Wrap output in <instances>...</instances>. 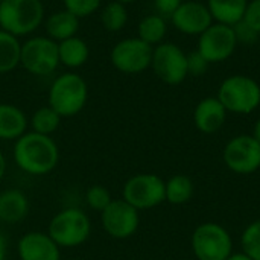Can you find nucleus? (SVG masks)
<instances>
[{
  "mask_svg": "<svg viewBox=\"0 0 260 260\" xmlns=\"http://www.w3.org/2000/svg\"><path fill=\"white\" fill-rule=\"evenodd\" d=\"M248 0H207L215 23L233 26L244 18Z\"/></svg>",
  "mask_w": 260,
  "mask_h": 260,
  "instance_id": "obj_21",
  "label": "nucleus"
},
{
  "mask_svg": "<svg viewBox=\"0 0 260 260\" xmlns=\"http://www.w3.org/2000/svg\"><path fill=\"white\" fill-rule=\"evenodd\" d=\"M5 171H6V160H5V155L0 152V181L5 175Z\"/></svg>",
  "mask_w": 260,
  "mask_h": 260,
  "instance_id": "obj_37",
  "label": "nucleus"
},
{
  "mask_svg": "<svg viewBox=\"0 0 260 260\" xmlns=\"http://www.w3.org/2000/svg\"><path fill=\"white\" fill-rule=\"evenodd\" d=\"M216 98L227 113L250 114L259 108L260 85L247 75H232L221 82Z\"/></svg>",
  "mask_w": 260,
  "mask_h": 260,
  "instance_id": "obj_4",
  "label": "nucleus"
},
{
  "mask_svg": "<svg viewBox=\"0 0 260 260\" xmlns=\"http://www.w3.org/2000/svg\"><path fill=\"white\" fill-rule=\"evenodd\" d=\"M151 67L155 76L168 85H180L189 76L187 53L171 41H163L154 47Z\"/></svg>",
  "mask_w": 260,
  "mask_h": 260,
  "instance_id": "obj_8",
  "label": "nucleus"
},
{
  "mask_svg": "<svg viewBox=\"0 0 260 260\" xmlns=\"http://www.w3.org/2000/svg\"><path fill=\"white\" fill-rule=\"evenodd\" d=\"M193 190H195L193 181L183 174H177L165 183L166 201L174 206H181L189 203L193 197Z\"/></svg>",
  "mask_w": 260,
  "mask_h": 260,
  "instance_id": "obj_24",
  "label": "nucleus"
},
{
  "mask_svg": "<svg viewBox=\"0 0 260 260\" xmlns=\"http://www.w3.org/2000/svg\"><path fill=\"white\" fill-rule=\"evenodd\" d=\"M225 260H253L248 254H245L244 251H241V253H232L229 257Z\"/></svg>",
  "mask_w": 260,
  "mask_h": 260,
  "instance_id": "obj_34",
  "label": "nucleus"
},
{
  "mask_svg": "<svg viewBox=\"0 0 260 260\" xmlns=\"http://www.w3.org/2000/svg\"><path fill=\"white\" fill-rule=\"evenodd\" d=\"M2 2H3V0H0V3H2Z\"/></svg>",
  "mask_w": 260,
  "mask_h": 260,
  "instance_id": "obj_40",
  "label": "nucleus"
},
{
  "mask_svg": "<svg viewBox=\"0 0 260 260\" xmlns=\"http://www.w3.org/2000/svg\"><path fill=\"white\" fill-rule=\"evenodd\" d=\"M242 20L260 34V0H248Z\"/></svg>",
  "mask_w": 260,
  "mask_h": 260,
  "instance_id": "obj_32",
  "label": "nucleus"
},
{
  "mask_svg": "<svg viewBox=\"0 0 260 260\" xmlns=\"http://www.w3.org/2000/svg\"><path fill=\"white\" fill-rule=\"evenodd\" d=\"M20 66L34 76H47L59 66L58 43L47 35L29 37L21 43Z\"/></svg>",
  "mask_w": 260,
  "mask_h": 260,
  "instance_id": "obj_5",
  "label": "nucleus"
},
{
  "mask_svg": "<svg viewBox=\"0 0 260 260\" xmlns=\"http://www.w3.org/2000/svg\"><path fill=\"white\" fill-rule=\"evenodd\" d=\"M116 2H120V3H123V5H129V3H134V2H137V0H116Z\"/></svg>",
  "mask_w": 260,
  "mask_h": 260,
  "instance_id": "obj_38",
  "label": "nucleus"
},
{
  "mask_svg": "<svg viewBox=\"0 0 260 260\" xmlns=\"http://www.w3.org/2000/svg\"><path fill=\"white\" fill-rule=\"evenodd\" d=\"M227 114L229 113L219 99L209 96L197 104L193 111V122L198 131L204 134H213L224 126Z\"/></svg>",
  "mask_w": 260,
  "mask_h": 260,
  "instance_id": "obj_16",
  "label": "nucleus"
},
{
  "mask_svg": "<svg viewBox=\"0 0 260 260\" xmlns=\"http://www.w3.org/2000/svg\"><path fill=\"white\" fill-rule=\"evenodd\" d=\"M123 200L137 210H148L166 201L165 181L155 174H137L123 186Z\"/></svg>",
  "mask_w": 260,
  "mask_h": 260,
  "instance_id": "obj_10",
  "label": "nucleus"
},
{
  "mask_svg": "<svg viewBox=\"0 0 260 260\" xmlns=\"http://www.w3.org/2000/svg\"><path fill=\"white\" fill-rule=\"evenodd\" d=\"M64 9L75 14L78 18L93 15L99 8L102 0H62Z\"/></svg>",
  "mask_w": 260,
  "mask_h": 260,
  "instance_id": "obj_28",
  "label": "nucleus"
},
{
  "mask_svg": "<svg viewBox=\"0 0 260 260\" xmlns=\"http://www.w3.org/2000/svg\"><path fill=\"white\" fill-rule=\"evenodd\" d=\"M259 49H260V38H259Z\"/></svg>",
  "mask_w": 260,
  "mask_h": 260,
  "instance_id": "obj_39",
  "label": "nucleus"
},
{
  "mask_svg": "<svg viewBox=\"0 0 260 260\" xmlns=\"http://www.w3.org/2000/svg\"><path fill=\"white\" fill-rule=\"evenodd\" d=\"M238 41L233 27L222 23H212L198 38V52L210 62L227 61L236 50Z\"/></svg>",
  "mask_w": 260,
  "mask_h": 260,
  "instance_id": "obj_12",
  "label": "nucleus"
},
{
  "mask_svg": "<svg viewBox=\"0 0 260 260\" xmlns=\"http://www.w3.org/2000/svg\"><path fill=\"white\" fill-rule=\"evenodd\" d=\"M27 128L26 114L15 105L0 104V140H17Z\"/></svg>",
  "mask_w": 260,
  "mask_h": 260,
  "instance_id": "obj_18",
  "label": "nucleus"
},
{
  "mask_svg": "<svg viewBox=\"0 0 260 260\" xmlns=\"http://www.w3.org/2000/svg\"><path fill=\"white\" fill-rule=\"evenodd\" d=\"M29 212V201L26 195L17 189L0 193V221L15 224L26 218Z\"/></svg>",
  "mask_w": 260,
  "mask_h": 260,
  "instance_id": "obj_19",
  "label": "nucleus"
},
{
  "mask_svg": "<svg viewBox=\"0 0 260 260\" xmlns=\"http://www.w3.org/2000/svg\"><path fill=\"white\" fill-rule=\"evenodd\" d=\"M5 256H6V239H5V236L0 233V260L6 259Z\"/></svg>",
  "mask_w": 260,
  "mask_h": 260,
  "instance_id": "obj_35",
  "label": "nucleus"
},
{
  "mask_svg": "<svg viewBox=\"0 0 260 260\" xmlns=\"http://www.w3.org/2000/svg\"><path fill=\"white\" fill-rule=\"evenodd\" d=\"M91 224L79 209H66L53 216L49 224V236L58 247L70 248L84 244L90 236Z\"/></svg>",
  "mask_w": 260,
  "mask_h": 260,
  "instance_id": "obj_7",
  "label": "nucleus"
},
{
  "mask_svg": "<svg viewBox=\"0 0 260 260\" xmlns=\"http://www.w3.org/2000/svg\"><path fill=\"white\" fill-rule=\"evenodd\" d=\"M232 27H233V32H235V37H236V41L238 43H242V44H254V43H259L260 34L257 30H254L250 24H247L244 20L238 21Z\"/></svg>",
  "mask_w": 260,
  "mask_h": 260,
  "instance_id": "obj_30",
  "label": "nucleus"
},
{
  "mask_svg": "<svg viewBox=\"0 0 260 260\" xmlns=\"http://www.w3.org/2000/svg\"><path fill=\"white\" fill-rule=\"evenodd\" d=\"M101 23L108 32H119L128 23V11L126 5L120 2H110L101 11Z\"/></svg>",
  "mask_w": 260,
  "mask_h": 260,
  "instance_id": "obj_25",
  "label": "nucleus"
},
{
  "mask_svg": "<svg viewBox=\"0 0 260 260\" xmlns=\"http://www.w3.org/2000/svg\"><path fill=\"white\" fill-rule=\"evenodd\" d=\"M183 0H154V6L158 15L165 18H171L172 14L178 9Z\"/></svg>",
  "mask_w": 260,
  "mask_h": 260,
  "instance_id": "obj_33",
  "label": "nucleus"
},
{
  "mask_svg": "<svg viewBox=\"0 0 260 260\" xmlns=\"http://www.w3.org/2000/svg\"><path fill=\"white\" fill-rule=\"evenodd\" d=\"M88 99V85L85 79L75 73L66 72L53 79L49 88V107L61 117H72L81 113Z\"/></svg>",
  "mask_w": 260,
  "mask_h": 260,
  "instance_id": "obj_3",
  "label": "nucleus"
},
{
  "mask_svg": "<svg viewBox=\"0 0 260 260\" xmlns=\"http://www.w3.org/2000/svg\"><path fill=\"white\" fill-rule=\"evenodd\" d=\"M20 260H59V247L47 233L32 232L18 242Z\"/></svg>",
  "mask_w": 260,
  "mask_h": 260,
  "instance_id": "obj_15",
  "label": "nucleus"
},
{
  "mask_svg": "<svg viewBox=\"0 0 260 260\" xmlns=\"http://www.w3.org/2000/svg\"><path fill=\"white\" fill-rule=\"evenodd\" d=\"M198 2H201V0H198Z\"/></svg>",
  "mask_w": 260,
  "mask_h": 260,
  "instance_id": "obj_43",
  "label": "nucleus"
},
{
  "mask_svg": "<svg viewBox=\"0 0 260 260\" xmlns=\"http://www.w3.org/2000/svg\"><path fill=\"white\" fill-rule=\"evenodd\" d=\"M85 200H87V204L96 212H104L107 209V206L113 201L110 192L104 186H99V184L91 186L87 190Z\"/></svg>",
  "mask_w": 260,
  "mask_h": 260,
  "instance_id": "obj_29",
  "label": "nucleus"
},
{
  "mask_svg": "<svg viewBox=\"0 0 260 260\" xmlns=\"http://www.w3.org/2000/svg\"><path fill=\"white\" fill-rule=\"evenodd\" d=\"M44 18L41 0H3L0 3V29L17 38L32 35Z\"/></svg>",
  "mask_w": 260,
  "mask_h": 260,
  "instance_id": "obj_2",
  "label": "nucleus"
},
{
  "mask_svg": "<svg viewBox=\"0 0 260 260\" xmlns=\"http://www.w3.org/2000/svg\"><path fill=\"white\" fill-rule=\"evenodd\" d=\"M166 32H168L166 18L158 14H149L143 17L137 26V37L152 47L163 43Z\"/></svg>",
  "mask_w": 260,
  "mask_h": 260,
  "instance_id": "obj_22",
  "label": "nucleus"
},
{
  "mask_svg": "<svg viewBox=\"0 0 260 260\" xmlns=\"http://www.w3.org/2000/svg\"><path fill=\"white\" fill-rule=\"evenodd\" d=\"M210 62L198 52L193 50L187 55V69H189V75L192 76H201L209 70Z\"/></svg>",
  "mask_w": 260,
  "mask_h": 260,
  "instance_id": "obj_31",
  "label": "nucleus"
},
{
  "mask_svg": "<svg viewBox=\"0 0 260 260\" xmlns=\"http://www.w3.org/2000/svg\"><path fill=\"white\" fill-rule=\"evenodd\" d=\"M21 43L12 34L0 29V75L12 72L20 66Z\"/></svg>",
  "mask_w": 260,
  "mask_h": 260,
  "instance_id": "obj_23",
  "label": "nucleus"
},
{
  "mask_svg": "<svg viewBox=\"0 0 260 260\" xmlns=\"http://www.w3.org/2000/svg\"><path fill=\"white\" fill-rule=\"evenodd\" d=\"M152 50L154 47L139 37L123 38L113 46L110 59L113 67L120 73L139 75L151 67Z\"/></svg>",
  "mask_w": 260,
  "mask_h": 260,
  "instance_id": "obj_9",
  "label": "nucleus"
},
{
  "mask_svg": "<svg viewBox=\"0 0 260 260\" xmlns=\"http://www.w3.org/2000/svg\"><path fill=\"white\" fill-rule=\"evenodd\" d=\"M101 215L104 230L114 239L131 238L140 224L139 210L125 200H113Z\"/></svg>",
  "mask_w": 260,
  "mask_h": 260,
  "instance_id": "obj_13",
  "label": "nucleus"
},
{
  "mask_svg": "<svg viewBox=\"0 0 260 260\" xmlns=\"http://www.w3.org/2000/svg\"><path fill=\"white\" fill-rule=\"evenodd\" d=\"M58 55L59 64L66 66L67 69H79L88 61L90 47L85 40L75 35L58 43Z\"/></svg>",
  "mask_w": 260,
  "mask_h": 260,
  "instance_id": "obj_20",
  "label": "nucleus"
},
{
  "mask_svg": "<svg viewBox=\"0 0 260 260\" xmlns=\"http://www.w3.org/2000/svg\"><path fill=\"white\" fill-rule=\"evenodd\" d=\"M59 151L50 136L38 133H24L14 146V160L17 166L30 175L49 174L58 163Z\"/></svg>",
  "mask_w": 260,
  "mask_h": 260,
  "instance_id": "obj_1",
  "label": "nucleus"
},
{
  "mask_svg": "<svg viewBox=\"0 0 260 260\" xmlns=\"http://www.w3.org/2000/svg\"><path fill=\"white\" fill-rule=\"evenodd\" d=\"M225 166L238 175H250L260 169V143L250 134L230 139L224 148Z\"/></svg>",
  "mask_w": 260,
  "mask_h": 260,
  "instance_id": "obj_11",
  "label": "nucleus"
},
{
  "mask_svg": "<svg viewBox=\"0 0 260 260\" xmlns=\"http://www.w3.org/2000/svg\"><path fill=\"white\" fill-rule=\"evenodd\" d=\"M75 260H81V259H75Z\"/></svg>",
  "mask_w": 260,
  "mask_h": 260,
  "instance_id": "obj_41",
  "label": "nucleus"
},
{
  "mask_svg": "<svg viewBox=\"0 0 260 260\" xmlns=\"http://www.w3.org/2000/svg\"><path fill=\"white\" fill-rule=\"evenodd\" d=\"M3 260H8V259H3Z\"/></svg>",
  "mask_w": 260,
  "mask_h": 260,
  "instance_id": "obj_42",
  "label": "nucleus"
},
{
  "mask_svg": "<svg viewBox=\"0 0 260 260\" xmlns=\"http://www.w3.org/2000/svg\"><path fill=\"white\" fill-rule=\"evenodd\" d=\"M241 247L245 254L253 260H260V219L245 227L241 236Z\"/></svg>",
  "mask_w": 260,
  "mask_h": 260,
  "instance_id": "obj_27",
  "label": "nucleus"
},
{
  "mask_svg": "<svg viewBox=\"0 0 260 260\" xmlns=\"http://www.w3.org/2000/svg\"><path fill=\"white\" fill-rule=\"evenodd\" d=\"M198 260H225L233 253V239L221 224L204 222L198 225L190 239Z\"/></svg>",
  "mask_w": 260,
  "mask_h": 260,
  "instance_id": "obj_6",
  "label": "nucleus"
},
{
  "mask_svg": "<svg viewBox=\"0 0 260 260\" xmlns=\"http://www.w3.org/2000/svg\"><path fill=\"white\" fill-rule=\"evenodd\" d=\"M61 116L52 108V107H41L38 108L32 117H30V126L34 129V133L38 134H44V136H50L52 133H55L59 128L61 123Z\"/></svg>",
  "mask_w": 260,
  "mask_h": 260,
  "instance_id": "obj_26",
  "label": "nucleus"
},
{
  "mask_svg": "<svg viewBox=\"0 0 260 260\" xmlns=\"http://www.w3.org/2000/svg\"><path fill=\"white\" fill-rule=\"evenodd\" d=\"M171 21L181 34L201 35L213 23V18L207 5L198 0H187L183 2L172 14Z\"/></svg>",
  "mask_w": 260,
  "mask_h": 260,
  "instance_id": "obj_14",
  "label": "nucleus"
},
{
  "mask_svg": "<svg viewBox=\"0 0 260 260\" xmlns=\"http://www.w3.org/2000/svg\"><path fill=\"white\" fill-rule=\"evenodd\" d=\"M251 136L260 143V117L256 120V123H254V128H253V134Z\"/></svg>",
  "mask_w": 260,
  "mask_h": 260,
  "instance_id": "obj_36",
  "label": "nucleus"
},
{
  "mask_svg": "<svg viewBox=\"0 0 260 260\" xmlns=\"http://www.w3.org/2000/svg\"><path fill=\"white\" fill-rule=\"evenodd\" d=\"M79 20L75 14L69 12L67 9L55 11L47 18H44V29L46 35L53 41L59 43L67 38H72L79 30Z\"/></svg>",
  "mask_w": 260,
  "mask_h": 260,
  "instance_id": "obj_17",
  "label": "nucleus"
}]
</instances>
